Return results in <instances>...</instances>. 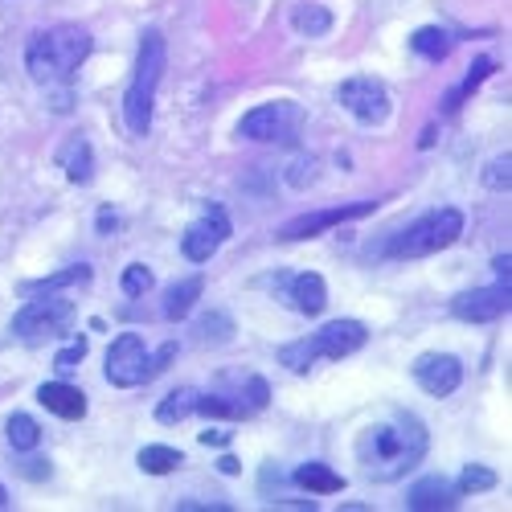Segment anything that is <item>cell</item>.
<instances>
[{"label": "cell", "instance_id": "cell-37", "mask_svg": "<svg viewBox=\"0 0 512 512\" xmlns=\"http://www.w3.org/2000/svg\"><path fill=\"white\" fill-rule=\"evenodd\" d=\"M5 504H9V492H5V488H0V508H5Z\"/></svg>", "mask_w": 512, "mask_h": 512}, {"label": "cell", "instance_id": "cell-25", "mask_svg": "<svg viewBox=\"0 0 512 512\" xmlns=\"http://www.w3.org/2000/svg\"><path fill=\"white\" fill-rule=\"evenodd\" d=\"M492 70H496V62H492V58H476V62H472V70H467V78L459 82V91H451L443 107H447V111H459V103H463L467 95H472V91L480 87V82H484Z\"/></svg>", "mask_w": 512, "mask_h": 512}, {"label": "cell", "instance_id": "cell-20", "mask_svg": "<svg viewBox=\"0 0 512 512\" xmlns=\"http://www.w3.org/2000/svg\"><path fill=\"white\" fill-rule=\"evenodd\" d=\"M410 50L422 54V58H431V62H443L455 50V37L447 29H439V25H426V29H414Z\"/></svg>", "mask_w": 512, "mask_h": 512}, {"label": "cell", "instance_id": "cell-5", "mask_svg": "<svg viewBox=\"0 0 512 512\" xmlns=\"http://www.w3.org/2000/svg\"><path fill=\"white\" fill-rule=\"evenodd\" d=\"M173 357H177V345H164L160 353H148L144 336H136V332H123V336H115V340H111L107 361H103L107 369H103V373H107L111 386H119V390H132V386H144V381L160 377Z\"/></svg>", "mask_w": 512, "mask_h": 512}, {"label": "cell", "instance_id": "cell-27", "mask_svg": "<svg viewBox=\"0 0 512 512\" xmlns=\"http://www.w3.org/2000/svg\"><path fill=\"white\" fill-rule=\"evenodd\" d=\"M197 414H209V418H246L250 406H242L234 398H222V394H201L197 398Z\"/></svg>", "mask_w": 512, "mask_h": 512}, {"label": "cell", "instance_id": "cell-4", "mask_svg": "<svg viewBox=\"0 0 512 512\" xmlns=\"http://www.w3.org/2000/svg\"><path fill=\"white\" fill-rule=\"evenodd\" d=\"M365 340H369V328L361 320H332L320 332L295 340V345H283L279 349V365L291 369V373H308L316 361H340V357L357 353Z\"/></svg>", "mask_w": 512, "mask_h": 512}, {"label": "cell", "instance_id": "cell-30", "mask_svg": "<svg viewBox=\"0 0 512 512\" xmlns=\"http://www.w3.org/2000/svg\"><path fill=\"white\" fill-rule=\"evenodd\" d=\"M144 291H152V271L144 263H132L123 271V295H127V300H140Z\"/></svg>", "mask_w": 512, "mask_h": 512}, {"label": "cell", "instance_id": "cell-12", "mask_svg": "<svg viewBox=\"0 0 512 512\" xmlns=\"http://www.w3.org/2000/svg\"><path fill=\"white\" fill-rule=\"evenodd\" d=\"M512 304V287L508 279H500L496 287H476V291H463L451 300V316L463 320V324H488V320H500Z\"/></svg>", "mask_w": 512, "mask_h": 512}, {"label": "cell", "instance_id": "cell-8", "mask_svg": "<svg viewBox=\"0 0 512 512\" xmlns=\"http://www.w3.org/2000/svg\"><path fill=\"white\" fill-rule=\"evenodd\" d=\"M70 324H74V304L66 300V295H54V291H46L41 300H29L13 316V332L25 340V345H41V340L66 336Z\"/></svg>", "mask_w": 512, "mask_h": 512}, {"label": "cell", "instance_id": "cell-15", "mask_svg": "<svg viewBox=\"0 0 512 512\" xmlns=\"http://www.w3.org/2000/svg\"><path fill=\"white\" fill-rule=\"evenodd\" d=\"M406 504H410L414 512H431V508H455V504H459V488H455L451 480H443V476H426V480H418V484L410 488Z\"/></svg>", "mask_w": 512, "mask_h": 512}, {"label": "cell", "instance_id": "cell-3", "mask_svg": "<svg viewBox=\"0 0 512 512\" xmlns=\"http://www.w3.org/2000/svg\"><path fill=\"white\" fill-rule=\"evenodd\" d=\"M168 66V41L160 29H148L140 37V54H136V74L127 82L123 95V119L132 136H148L152 132V103H156V87Z\"/></svg>", "mask_w": 512, "mask_h": 512}, {"label": "cell", "instance_id": "cell-2", "mask_svg": "<svg viewBox=\"0 0 512 512\" xmlns=\"http://www.w3.org/2000/svg\"><path fill=\"white\" fill-rule=\"evenodd\" d=\"M95 50V37L91 29L82 25H50V29H37L25 46V70L37 87H62L70 82V74L91 58Z\"/></svg>", "mask_w": 512, "mask_h": 512}, {"label": "cell", "instance_id": "cell-36", "mask_svg": "<svg viewBox=\"0 0 512 512\" xmlns=\"http://www.w3.org/2000/svg\"><path fill=\"white\" fill-rule=\"evenodd\" d=\"M492 267H496V275H500V279H508V267H512V259H508V254H496V259H492Z\"/></svg>", "mask_w": 512, "mask_h": 512}, {"label": "cell", "instance_id": "cell-33", "mask_svg": "<svg viewBox=\"0 0 512 512\" xmlns=\"http://www.w3.org/2000/svg\"><path fill=\"white\" fill-rule=\"evenodd\" d=\"M295 189H304V185H312L316 181V160L312 156H300V160H295L291 164V177H287Z\"/></svg>", "mask_w": 512, "mask_h": 512}, {"label": "cell", "instance_id": "cell-31", "mask_svg": "<svg viewBox=\"0 0 512 512\" xmlns=\"http://www.w3.org/2000/svg\"><path fill=\"white\" fill-rule=\"evenodd\" d=\"M197 336H201V340H218V345H222V340L234 336V324H230L222 312H213V316H205V320L197 324Z\"/></svg>", "mask_w": 512, "mask_h": 512}, {"label": "cell", "instance_id": "cell-28", "mask_svg": "<svg viewBox=\"0 0 512 512\" xmlns=\"http://www.w3.org/2000/svg\"><path fill=\"white\" fill-rule=\"evenodd\" d=\"M459 496H472V492H488V488H496V472H488V467H480V463H472V467H463V476H459Z\"/></svg>", "mask_w": 512, "mask_h": 512}, {"label": "cell", "instance_id": "cell-19", "mask_svg": "<svg viewBox=\"0 0 512 512\" xmlns=\"http://www.w3.org/2000/svg\"><path fill=\"white\" fill-rule=\"evenodd\" d=\"M300 488L316 492V496H332V492H345V476H336L328 463H304V467H295V476H291Z\"/></svg>", "mask_w": 512, "mask_h": 512}, {"label": "cell", "instance_id": "cell-21", "mask_svg": "<svg viewBox=\"0 0 512 512\" xmlns=\"http://www.w3.org/2000/svg\"><path fill=\"white\" fill-rule=\"evenodd\" d=\"M197 390L193 386H185V390H173V394H168L160 406H156V418L164 422V426H173V422H185L189 414H197Z\"/></svg>", "mask_w": 512, "mask_h": 512}, {"label": "cell", "instance_id": "cell-6", "mask_svg": "<svg viewBox=\"0 0 512 512\" xmlns=\"http://www.w3.org/2000/svg\"><path fill=\"white\" fill-rule=\"evenodd\" d=\"M459 234H463V213H459L455 205H443V209L422 213L418 222H410V226L390 242V254H394V259H426V254L447 250Z\"/></svg>", "mask_w": 512, "mask_h": 512}, {"label": "cell", "instance_id": "cell-9", "mask_svg": "<svg viewBox=\"0 0 512 512\" xmlns=\"http://www.w3.org/2000/svg\"><path fill=\"white\" fill-rule=\"evenodd\" d=\"M226 238H230V213H226V205L209 201L197 213V222H189V230L181 238V254H185L189 263H209L213 254L222 250Z\"/></svg>", "mask_w": 512, "mask_h": 512}, {"label": "cell", "instance_id": "cell-7", "mask_svg": "<svg viewBox=\"0 0 512 512\" xmlns=\"http://www.w3.org/2000/svg\"><path fill=\"white\" fill-rule=\"evenodd\" d=\"M300 132H304V107L287 103V99L254 107L238 123V136L254 140V144H295V140H300Z\"/></svg>", "mask_w": 512, "mask_h": 512}, {"label": "cell", "instance_id": "cell-22", "mask_svg": "<svg viewBox=\"0 0 512 512\" xmlns=\"http://www.w3.org/2000/svg\"><path fill=\"white\" fill-rule=\"evenodd\" d=\"M136 463L144 467L148 476H168V472H177V467H181V451L177 447H164V443H148L136 455Z\"/></svg>", "mask_w": 512, "mask_h": 512}, {"label": "cell", "instance_id": "cell-26", "mask_svg": "<svg viewBox=\"0 0 512 512\" xmlns=\"http://www.w3.org/2000/svg\"><path fill=\"white\" fill-rule=\"evenodd\" d=\"M5 431H9V443H13V451H33V447L41 443V426H37L29 414H13Z\"/></svg>", "mask_w": 512, "mask_h": 512}, {"label": "cell", "instance_id": "cell-1", "mask_svg": "<svg viewBox=\"0 0 512 512\" xmlns=\"http://www.w3.org/2000/svg\"><path fill=\"white\" fill-rule=\"evenodd\" d=\"M426 447H431L426 426L410 410H398L390 422H377V426H365L361 431L357 463L365 467V476L373 484H394V480H402L406 472H414V467L422 463Z\"/></svg>", "mask_w": 512, "mask_h": 512}, {"label": "cell", "instance_id": "cell-24", "mask_svg": "<svg viewBox=\"0 0 512 512\" xmlns=\"http://www.w3.org/2000/svg\"><path fill=\"white\" fill-rule=\"evenodd\" d=\"M291 25L295 33H308V37H324L332 29V13L324 5H300L291 13Z\"/></svg>", "mask_w": 512, "mask_h": 512}, {"label": "cell", "instance_id": "cell-18", "mask_svg": "<svg viewBox=\"0 0 512 512\" xmlns=\"http://www.w3.org/2000/svg\"><path fill=\"white\" fill-rule=\"evenodd\" d=\"M201 291H205L201 275H189L177 287H168V295H164V320H185L193 312V304L201 300Z\"/></svg>", "mask_w": 512, "mask_h": 512}, {"label": "cell", "instance_id": "cell-35", "mask_svg": "<svg viewBox=\"0 0 512 512\" xmlns=\"http://www.w3.org/2000/svg\"><path fill=\"white\" fill-rule=\"evenodd\" d=\"M218 472H222V476H238V472H242V467H238V459L222 455V463H218Z\"/></svg>", "mask_w": 512, "mask_h": 512}, {"label": "cell", "instance_id": "cell-29", "mask_svg": "<svg viewBox=\"0 0 512 512\" xmlns=\"http://www.w3.org/2000/svg\"><path fill=\"white\" fill-rule=\"evenodd\" d=\"M512 156L504 152V156H496V160H488V168H484V185L492 189V193H508V185H512Z\"/></svg>", "mask_w": 512, "mask_h": 512}, {"label": "cell", "instance_id": "cell-16", "mask_svg": "<svg viewBox=\"0 0 512 512\" xmlns=\"http://www.w3.org/2000/svg\"><path fill=\"white\" fill-rule=\"evenodd\" d=\"M58 164L74 185H91L95 177V152L87 144V136H66V144L58 148Z\"/></svg>", "mask_w": 512, "mask_h": 512}, {"label": "cell", "instance_id": "cell-14", "mask_svg": "<svg viewBox=\"0 0 512 512\" xmlns=\"http://www.w3.org/2000/svg\"><path fill=\"white\" fill-rule=\"evenodd\" d=\"M283 291H287V304L300 312V316H320L324 304H328V287H324V279H320L316 271L291 275V279L283 283Z\"/></svg>", "mask_w": 512, "mask_h": 512}, {"label": "cell", "instance_id": "cell-11", "mask_svg": "<svg viewBox=\"0 0 512 512\" xmlns=\"http://www.w3.org/2000/svg\"><path fill=\"white\" fill-rule=\"evenodd\" d=\"M336 99H340V107H349L361 123H386L390 119V91H386V82H377L369 74H357L349 82H340Z\"/></svg>", "mask_w": 512, "mask_h": 512}, {"label": "cell", "instance_id": "cell-13", "mask_svg": "<svg viewBox=\"0 0 512 512\" xmlns=\"http://www.w3.org/2000/svg\"><path fill=\"white\" fill-rule=\"evenodd\" d=\"M410 373H414V381L422 386V394L447 398V394L459 390V381H463V361L451 357V353H422Z\"/></svg>", "mask_w": 512, "mask_h": 512}, {"label": "cell", "instance_id": "cell-23", "mask_svg": "<svg viewBox=\"0 0 512 512\" xmlns=\"http://www.w3.org/2000/svg\"><path fill=\"white\" fill-rule=\"evenodd\" d=\"M91 279V267H66L58 275H46V279H33V283H21V295H46V291H62L70 283H87Z\"/></svg>", "mask_w": 512, "mask_h": 512}, {"label": "cell", "instance_id": "cell-17", "mask_svg": "<svg viewBox=\"0 0 512 512\" xmlns=\"http://www.w3.org/2000/svg\"><path fill=\"white\" fill-rule=\"evenodd\" d=\"M37 402L46 406L50 414L66 418V422H74V418L87 414V398H82V390L66 386V381H46V386L37 390Z\"/></svg>", "mask_w": 512, "mask_h": 512}, {"label": "cell", "instance_id": "cell-34", "mask_svg": "<svg viewBox=\"0 0 512 512\" xmlns=\"http://www.w3.org/2000/svg\"><path fill=\"white\" fill-rule=\"evenodd\" d=\"M201 443H205V447H226V443H230V435H226V431H205V435H201Z\"/></svg>", "mask_w": 512, "mask_h": 512}, {"label": "cell", "instance_id": "cell-10", "mask_svg": "<svg viewBox=\"0 0 512 512\" xmlns=\"http://www.w3.org/2000/svg\"><path fill=\"white\" fill-rule=\"evenodd\" d=\"M377 209V201H353V205H332V209H316V213H300V218H291L279 226V242H304V238H316L332 226H345L353 218H369Z\"/></svg>", "mask_w": 512, "mask_h": 512}, {"label": "cell", "instance_id": "cell-32", "mask_svg": "<svg viewBox=\"0 0 512 512\" xmlns=\"http://www.w3.org/2000/svg\"><path fill=\"white\" fill-rule=\"evenodd\" d=\"M87 349H91V345H87V336H78L74 345H66V349L54 357V369H58V373H70L74 365H82V361H87Z\"/></svg>", "mask_w": 512, "mask_h": 512}]
</instances>
